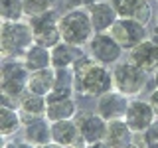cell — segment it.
Wrapping results in <instances>:
<instances>
[{"instance_id":"obj_1","label":"cell","mask_w":158,"mask_h":148,"mask_svg":"<svg viewBox=\"0 0 158 148\" xmlns=\"http://www.w3.org/2000/svg\"><path fill=\"white\" fill-rule=\"evenodd\" d=\"M75 75V93L83 97H101L103 93L115 89L113 83V71H109L107 65L99 63L91 56L83 53L71 65Z\"/></svg>"},{"instance_id":"obj_2","label":"cell","mask_w":158,"mask_h":148,"mask_svg":"<svg viewBox=\"0 0 158 148\" xmlns=\"http://www.w3.org/2000/svg\"><path fill=\"white\" fill-rule=\"evenodd\" d=\"M28 75L30 69L24 65L22 59L16 57H6L2 61V105L12 107L20 111V99L28 91Z\"/></svg>"},{"instance_id":"obj_3","label":"cell","mask_w":158,"mask_h":148,"mask_svg":"<svg viewBox=\"0 0 158 148\" xmlns=\"http://www.w3.org/2000/svg\"><path fill=\"white\" fill-rule=\"evenodd\" d=\"M59 32L61 39L75 46H85L95 36L91 16L87 8H69V12L59 16Z\"/></svg>"},{"instance_id":"obj_4","label":"cell","mask_w":158,"mask_h":148,"mask_svg":"<svg viewBox=\"0 0 158 148\" xmlns=\"http://www.w3.org/2000/svg\"><path fill=\"white\" fill-rule=\"evenodd\" d=\"M34 43V34L28 22H2L0 30V53L2 57L22 59L28 47Z\"/></svg>"},{"instance_id":"obj_5","label":"cell","mask_w":158,"mask_h":148,"mask_svg":"<svg viewBox=\"0 0 158 148\" xmlns=\"http://www.w3.org/2000/svg\"><path fill=\"white\" fill-rule=\"evenodd\" d=\"M113 83L115 89L121 93H125L128 97H136L144 91L148 83V73L144 69L135 65L132 61H118L113 67Z\"/></svg>"},{"instance_id":"obj_6","label":"cell","mask_w":158,"mask_h":148,"mask_svg":"<svg viewBox=\"0 0 158 148\" xmlns=\"http://www.w3.org/2000/svg\"><path fill=\"white\" fill-rule=\"evenodd\" d=\"M28 24L34 34V43H40L44 47L52 49L61 42V32H59V14L56 10H49L46 14L28 18Z\"/></svg>"},{"instance_id":"obj_7","label":"cell","mask_w":158,"mask_h":148,"mask_svg":"<svg viewBox=\"0 0 158 148\" xmlns=\"http://www.w3.org/2000/svg\"><path fill=\"white\" fill-rule=\"evenodd\" d=\"M73 118H75L81 138L85 140L87 146H105L109 121H105L97 111H77Z\"/></svg>"},{"instance_id":"obj_8","label":"cell","mask_w":158,"mask_h":148,"mask_svg":"<svg viewBox=\"0 0 158 148\" xmlns=\"http://www.w3.org/2000/svg\"><path fill=\"white\" fill-rule=\"evenodd\" d=\"M87 46H89V56L107 67L118 63L123 51H125L118 46L117 39L111 36V32H95V36L91 38Z\"/></svg>"},{"instance_id":"obj_9","label":"cell","mask_w":158,"mask_h":148,"mask_svg":"<svg viewBox=\"0 0 158 148\" xmlns=\"http://www.w3.org/2000/svg\"><path fill=\"white\" fill-rule=\"evenodd\" d=\"M109 32L118 42V46L123 49H127V51L148 38L146 36V24L138 22V20H132V18H118Z\"/></svg>"},{"instance_id":"obj_10","label":"cell","mask_w":158,"mask_h":148,"mask_svg":"<svg viewBox=\"0 0 158 148\" xmlns=\"http://www.w3.org/2000/svg\"><path fill=\"white\" fill-rule=\"evenodd\" d=\"M128 95L111 89V91L103 93L101 97H97V113L105 121H117V118H125V113L128 109Z\"/></svg>"},{"instance_id":"obj_11","label":"cell","mask_w":158,"mask_h":148,"mask_svg":"<svg viewBox=\"0 0 158 148\" xmlns=\"http://www.w3.org/2000/svg\"><path fill=\"white\" fill-rule=\"evenodd\" d=\"M156 118V113L152 109L150 101H142V99H132L128 103V109L125 113V121L131 126L132 132H144L152 121Z\"/></svg>"},{"instance_id":"obj_12","label":"cell","mask_w":158,"mask_h":148,"mask_svg":"<svg viewBox=\"0 0 158 148\" xmlns=\"http://www.w3.org/2000/svg\"><path fill=\"white\" fill-rule=\"evenodd\" d=\"M52 142L53 146H87L81 138L75 118L52 122Z\"/></svg>"},{"instance_id":"obj_13","label":"cell","mask_w":158,"mask_h":148,"mask_svg":"<svg viewBox=\"0 0 158 148\" xmlns=\"http://www.w3.org/2000/svg\"><path fill=\"white\" fill-rule=\"evenodd\" d=\"M128 61L144 69L146 73H154L158 69V46L152 42V38H146L144 42L128 49Z\"/></svg>"},{"instance_id":"obj_14","label":"cell","mask_w":158,"mask_h":148,"mask_svg":"<svg viewBox=\"0 0 158 148\" xmlns=\"http://www.w3.org/2000/svg\"><path fill=\"white\" fill-rule=\"evenodd\" d=\"M87 10H89V16H91L95 32H109L113 28V24L118 20V12L115 10L111 0H97Z\"/></svg>"},{"instance_id":"obj_15","label":"cell","mask_w":158,"mask_h":148,"mask_svg":"<svg viewBox=\"0 0 158 148\" xmlns=\"http://www.w3.org/2000/svg\"><path fill=\"white\" fill-rule=\"evenodd\" d=\"M118 18H132L142 24H148L152 18V8L148 0H111Z\"/></svg>"},{"instance_id":"obj_16","label":"cell","mask_w":158,"mask_h":148,"mask_svg":"<svg viewBox=\"0 0 158 148\" xmlns=\"http://www.w3.org/2000/svg\"><path fill=\"white\" fill-rule=\"evenodd\" d=\"M46 109H48V97L44 95H36V93L26 91L20 99V115H22V122L36 121V118H44L46 117Z\"/></svg>"},{"instance_id":"obj_17","label":"cell","mask_w":158,"mask_h":148,"mask_svg":"<svg viewBox=\"0 0 158 148\" xmlns=\"http://www.w3.org/2000/svg\"><path fill=\"white\" fill-rule=\"evenodd\" d=\"M24 138L30 142V146H49L52 142V122L44 118H36V121L24 125Z\"/></svg>"},{"instance_id":"obj_18","label":"cell","mask_w":158,"mask_h":148,"mask_svg":"<svg viewBox=\"0 0 158 148\" xmlns=\"http://www.w3.org/2000/svg\"><path fill=\"white\" fill-rule=\"evenodd\" d=\"M53 83H56V67L53 65L36 69V71H30L28 75V91L48 97L53 89Z\"/></svg>"},{"instance_id":"obj_19","label":"cell","mask_w":158,"mask_h":148,"mask_svg":"<svg viewBox=\"0 0 158 148\" xmlns=\"http://www.w3.org/2000/svg\"><path fill=\"white\" fill-rule=\"evenodd\" d=\"M81 56H83V46H75V43H69L61 39L57 46L52 47V65L56 69L71 67Z\"/></svg>"},{"instance_id":"obj_20","label":"cell","mask_w":158,"mask_h":148,"mask_svg":"<svg viewBox=\"0 0 158 148\" xmlns=\"http://www.w3.org/2000/svg\"><path fill=\"white\" fill-rule=\"evenodd\" d=\"M132 136H135V132L131 130V126L127 125V121H125V118L109 121V126H107V138H105V146H117V148L132 146Z\"/></svg>"},{"instance_id":"obj_21","label":"cell","mask_w":158,"mask_h":148,"mask_svg":"<svg viewBox=\"0 0 158 148\" xmlns=\"http://www.w3.org/2000/svg\"><path fill=\"white\" fill-rule=\"evenodd\" d=\"M77 115V103L73 97H63V99H48V109H46V118L49 122L56 121H65L73 118Z\"/></svg>"},{"instance_id":"obj_22","label":"cell","mask_w":158,"mask_h":148,"mask_svg":"<svg viewBox=\"0 0 158 148\" xmlns=\"http://www.w3.org/2000/svg\"><path fill=\"white\" fill-rule=\"evenodd\" d=\"M24 65L30 71H36V69H44V67H52V49L44 47L40 43H32L28 47V51L22 57Z\"/></svg>"},{"instance_id":"obj_23","label":"cell","mask_w":158,"mask_h":148,"mask_svg":"<svg viewBox=\"0 0 158 148\" xmlns=\"http://www.w3.org/2000/svg\"><path fill=\"white\" fill-rule=\"evenodd\" d=\"M20 128H24L20 111L18 109H12V107L0 105V132H2V136L10 138V136L16 134Z\"/></svg>"},{"instance_id":"obj_24","label":"cell","mask_w":158,"mask_h":148,"mask_svg":"<svg viewBox=\"0 0 158 148\" xmlns=\"http://www.w3.org/2000/svg\"><path fill=\"white\" fill-rule=\"evenodd\" d=\"M0 16L2 22H18L26 16L24 0H0Z\"/></svg>"},{"instance_id":"obj_25","label":"cell","mask_w":158,"mask_h":148,"mask_svg":"<svg viewBox=\"0 0 158 148\" xmlns=\"http://www.w3.org/2000/svg\"><path fill=\"white\" fill-rule=\"evenodd\" d=\"M56 6H57V0H24V12H26L28 18L56 10Z\"/></svg>"},{"instance_id":"obj_26","label":"cell","mask_w":158,"mask_h":148,"mask_svg":"<svg viewBox=\"0 0 158 148\" xmlns=\"http://www.w3.org/2000/svg\"><path fill=\"white\" fill-rule=\"evenodd\" d=\"M144 138H146V146L158 148V117L152 121V125L144 130Z\"/></svg>"},{"instance_id":"obj_27","label":"cell","mask_w":158,"mask_h":148,"mask_svg":"<svg viewBox=\"0 0 158 148\" xmlns=\"http://www.w3.org/2000/svg\"><path fill=\"white\" fill-rule=\"evenodd\" d=\"M97 0H65V6L67 8H89Z\"/></svg>"},{"instance_id":"obj_28","label":"cell","mask_w":158,"mask_h":148,"mask_svg":"<svg viewBox=\"0 0 158 148\" xmlns=\"http://www.w3.org/2000/svg\"><path fill=\"white\" fill-rule=\"evenodd\" d=\"M148 101H150V105H152V109H154V113H156V117H158V87L150 93Z\"/></svg>"},{"instance_id":"obj_29","label":"cell","mask_w":158,"mask_h":148,"mask_svg":"<svg viewBox=\"0 0 158 148\" xmlns=\"http://www.w3.org/2000/svg\"><path fill=\"white\" fill-rule=\"evenodd\" d=\"M154 32L158 34V10H156V16H154Z\"/></svg>"},{"instance_id":"obj_30","label":"cell","mask_w":158,"mask_h":148,"mask_svg":"<svg viewBox=\"0 0 158 148\" xmlns=\"http://www.w3.org/2000/svg\"><path fill=\"white\" fill-rule=\"evenodd\" d=\"M152 77H154V85L158 87V69H156V71H154V73H152Z\"/></svg>"}]
</instances>
